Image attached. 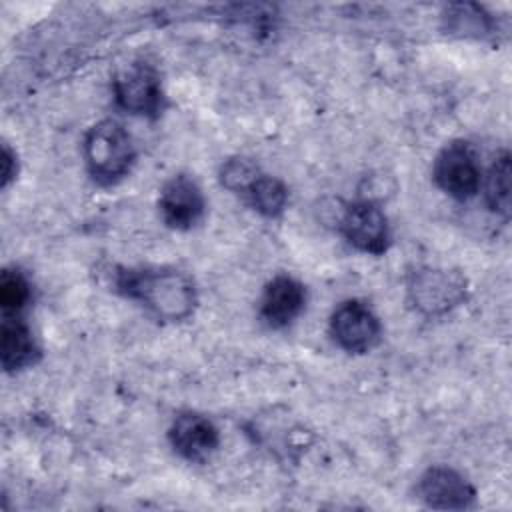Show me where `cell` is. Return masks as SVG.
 Listing matches in <instances>:
<instances>
[{"mask_svg":"<svg viewBox=\"0 0 512 512\" xmlns=\"http://www.w3.org/2000/svg\"><path fill=\"white\" fill-rule=\"evenodd\" d=\"M116 286L122 294L138 300L158 320L178 322L196 308V286L192 278L176 268L120 270Z\"/></svg>","mask_w":512,"mask_h":512,"instance_id":"obj_1","label":"cell"},{"mask_svg":"<svg viewBox=\"0 0 512 512\" xmlns=\"http://www.w3.org/2000/svg\"><path fill=\"white\" fill-rule=\"evenodd\" d=\"M84 160L98 184H114L124 178L134 162L130 134L114 120L94 124L84 138Z\"/></svg>","mask_w":512,"mask_h":512,"instance_id":"obj_2","label":"cell"},{"mask_svg":"<svg viewBox=\"0 0 512 512\" xmlns=\"http://www.w3.org/2000/svg\"><path fill=\"white\" fill-rule=\"evenodd\" d=\"M466 278L444 268H420L408 280V298L426 316H440L466 300Z\"/></svg>","mask_w":512,"mask_h":512,"instance_id":"obj_3","label":"cell"},{"mask_svg":"<svg viewBox=\"0 0 512 512\" xmlns=\"http://www.w3.org/2000/svg\"><path fill=\"white\" fill-rule=\"evenodd\" d=\"M434 180L456 200L472 198L482 184V168L472 144L464 140L446 144L436 156Z\"/></svg>","mask_w":512,"mask_h":512,"instance_id":"obj_4","label":"cell"},{"mask_svg":"<svg viewBox=\"0 0 512 512\" xmlns=\"http://www.w3.org/2000/svg\"><path fill=\"white\" fill-rule=\"evenodd\" d=\"M116 104L136 116H158L164 108L162 82L154 66L134 62L124 68L112 84Z\"/></svg>","mask_w":512,"mask_h":512,"instance_id":"obj_5","label":"cell"},{"mask_svg":"<svg viewBox=\"0 0 512 512\" xmlns=\"http://www.w3.org/2000/svg\"><path fill=\"white\" fill-rule=\"evenodd\" d=\"M380 332L378 316L360 300L342 302L330 318V334L346 352L362 354L372 350L380 340Z\"/></svg>","mask_w":512,"mask_h":512,"instance_id":"obj_6","label":"cell"},{"mask_svg":"<svg viewBox=\"0 0 512 512\" xmlns=\"http://www.w3.org/2000/svg\"><path fill=\"white\" fill-rule=\"evenodd\" d=\"M340 230L344 238L366 254H382L390 244V228L384 212L368 200L350 204L342 218Z\"/></svg>","mask_w":512,"mask_h":512,"instance_id":"obj_7","label":"cell"},{"mask_svg":"<svg viewBox=\"0 0 512 512\" xmlns=\"http://www.w3.org/2000/svg\"><path fill=\"white\" fill-rule=\"evenodd\" d=\"M158 208H160L162 220L170 228L188 230L202 220L206 202L200 186L192 178L178 174L164 184L160 192Z\"/></svg>","mask_w":512,"mask_h":512,"instance_id":"obj_8","label":"cell"},{"mask_svg":"<svg viewBox=\"0 0 512 512\" xmlns=\"http://www.w3.org/2000/svg\"><path fill=\"white\" fill-rule=\"evenodd\" d=\"M418 496L432 508L462 510L472 506L476 492L472 484L452 468L434 466L418 482Z\"/></svg>","mask_w":512,"mask_h":512,"instance_id":"obj_9","label":"cell"},{"mask_svg":"<svg viewBox=\"0 0 512 512\" xmlns=\"http://www.w3.org/2000/svg\"><path fill=\"white\" fill-rule=\"evenodd\" d=\"M172 448L190 462H204L216 452L220 436L216 426L202 414L182 412L170 426Z\"/></svg>","mask_w":512,"mask_h":512,"instance_id":"obj_10","label":"cell"},{"mask_svg":"<svg viewBox=\"0 0 512 512\" xmlns=\"http://www.w3.org/2000/svg\"><path fill=\"white\" fill-rule=\"evenodd\" d=\"M304 304V286L292 276H276L264 288L260 300V316L270 328H284L300 316Z\"/></svg>","mask_w":512,"mask_h":512,"instance_id":"obj_11","label":"cell"},{"mask_svg":"<svg viewBox=\"0 0 512 512\" xmlns=\"http://www.w3.org/2000/svg\"><path fill=\"white\" fill-rule=\"evenodd\" d=\"M0 334H2L0 352H2L4 370L14 372L36 362L40 350L30 328L24 324L20 314H4Z\"/></svg>","mask_w":512,"mask_h":512,"instance_id":"obj_12","label":"cell"},{"mask_svg":"<svg viewBox=\"0 0 512 512\" xmlns=\"http://www.w3.org/2000/svg\"><path fill=\"white\" fill-rule=\"evenodd\" d=\"M510 154L502 152L484 178V196L488 206L502 218L510 216Z\"/></svg>","mask_w":512,"mask_h":512,"instance_id":"obj_13","label":"cell"},{"mask_svg":"<svg viewBox=\"0 0 512 512\" xmlns=\"http://www.w3.org/2000/svg\"><path fill=\"white\" fill-rule=\"evenodd\" d=\"M246 198L250 200V204L254 206L256 212L272 218L284 210L286 200H288V190L278 178L260 174L252 182V186L246 190Z\"/></svg>","mask_w":512,"mask_h":512,"instance_id":"obj_14","label":"cell"},{"mask_svg":"<svg viewBox=\"0 0 512 512\" xmlns=\"http://www.w3.org/2000/svg\"><path fill=\"white\" fill-rule=\"evenodd\" d=\"M448 32L460 36H482L490 30V20L476 4H452L446 10Z\"/></svg>","mask_w":512,"mask_h":512,"instance_id":"obj_15","label":"cell"},{"mask_svg":"<svg viewBox=\"0 0 512 512\" xmlns=\"http://www.w3.org/2000/svg\"><path fill=\"white\" fill-rule=\"evenodd\" d=\"M30 300V284L20 270H4L0 276V306L4 314H20Z\"/></svg>","mask_w":512,"mask_h":512,"instance_id":"obj_16","label":"cell"},{"mask_svg":"<svg viewBox=\"0 0 512 512\" xmlns=\"http://www.w3.org/2000/svg\"><path fill=\"white\" fill-rule=\"evenodd\" d=\"M262 172L258 170V166L248 160V158H232L228 160L222 170H220V180L222 184L232 190V192H242L246 194V190L252 186V182L260 176Z\"/></svg>","mask_w":512,"mask_h":512,"instance_id":"obj_17","label":"cell"},{"mask_svg":"<svg viewBox=\"0 0 512 512\" xmlns=\"http://www.w3.org/2000/svg\"><path fill=\"white\" fill-rule=\"evenodd\" d=\"M16 170H18L16 154L8 146H4V150H2V182H4V186H8V182L16 176Z\"/></svg>","mask_w":512,"mask_h":512,"instance_id":"obj_18","label":"cell"}]
</instances>
